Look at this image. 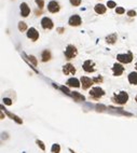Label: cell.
Instances as JSON below:
<instances>
[{
  "mask_svg": "<svg viewBox=\"0 0 137 153\" xmlns=\"http://www.w3.org/2000/svg\"><path fill=\"white\" fill-rule=\"evenodd\" d=\"M90 97H92L93 99H99V98H102L103 96L105 95V91L103 90L102 87H99V86H95V87H92L91 88V91H90Z\"/></svg>",
  "mask_w": 137,
  "mask_h": 153,
  "instance_id": "3957f363",
  "label": "cell"
},
{
  "mask_svg": "<svg viewBox=\"0 0 137 153\" xmlns=\"http://www.w3.org/2000/svg\"><path fill=\"white\" fill-rule=\"evenodd\" d=\"M107 7L109 8V9H113V8L117 7V5H116L115 1H111V0H109V1L107 2Z\"/></svg>",
  "mask_w": 137,
  "mask_h": 153,
  "instance_id": "4316f807",
  "label": "cell"
},
{
  "mask_svg": "<svg viewBox=\"0 0 137 153\" xmlns=\"http://www.w3.org/2000/svg\"><path fill=\"white\" fill-rule=\"evenodd\" d=\"M81 23H82V19L77 14L71 15V16L69 17V19H68V24H69L70 26H74V27L80 26V25H81Z\"/></svg>",
  "mask_w": 137,
  "mask_h": 153,
  "instance_id": "8992f818",
  "label": "cell"
},
{
  "mask_svg": "<svg viewBox=\"0 0 137 153\" xmlns=\"http://www.w3.org/2000/svg\"><path fill=\"white\" fill-rule=\"evenodd\" d=\"M80 84H81V82L79 81V80L77 78H70L67 80L66 82V85L69 86V87H80Z\"/></svg>",
  "mask_w": 137,
  "mask_h": 153,
  "instance_id": "5bb4252c",
  "label": "cell"
},
{
  "mask_svg": "<svg viewBox=\"0 0 137 153\" xmlns=\"http://www.w3.org/2000/svg\"><path fill=\"white\" fill-rule=\"evenodd\" d=\"M124 12H125L124 8H122V7H117V9H116V13H117V14H123Z\"/></svg>",
  "mask_w": 137,
  "mask_h": 153,
  "instance_id": "484cf974",
  "label": "cell"
},
{
  "mask_svg": "<svg viewBox=\"0 0 137 153\" xmlns=\"http://www.w3.org/2000/svg\"><path fill=\"white\" fill-rule=\"evenodd\" d=\"M51 152H52V153H59V152H60V146H59L58 143H54V144H52Z\"/></svg>",
  "mask_w": 137,
  "mask_h": 153,
  "instance_id": "7402d4cb",
  "label": "cell"
},
{
  "mask_svg": "<svg viewBox=\"0 0 137 153\" xmlns=\"http://www.w3.org/2000/svg\"><path fill=\"white\" fill-rule=\"evenodd\" d=\"M133 58H134V56H133V53L131 51H128L126 54H118L117 55L118 62L122 63V64H130V63H132Z\"/></svg>",
  "mask_w": 137,
  "mask_h": 153,
  "instance_id": "277c9868",
  "label": "cell"
},
{
  "mask_svg": "<svg viewBox=\"0 0 137 153\" xmlns=\"http://www.w3.org/2000/svg\"><path fill=\"white\" fill-rule=\"evenodd\" d=\"M36 3H37V6L40 8V10L43 9V7H44V1H43V0H36Z\"/></svg>",
  "mask_w": 137,
  "mask_h": 153,
  "instance_id": "83f0119b",
  "label": "cell"
},
{
  "mask_svg": "<svg viewBox=\"0 0 137 153\" xmlns=\"http://www.w3.org/2000/svg\"><path fill=\"white\" fill-rule=\"evenodd\" d=\"M2 101H3V104L8 105V106H11V105H12V100L10 98H3Z\"/></svg>",
  "mask_w": 137,
  "mask_h": 153,
  "instance_id": "f1b7e54d",
  "label": "cell"
},
{
  "mask_svg": "<svg viewBox=\"0 0 137 153\" xmlns=\"http://www.w3.org/2000/svg\"><path fill=\"white\" fill-rule=\"evenodd\" d=\"M112 100H113V103L117 104V105H125L128 100V94L126 92H120V93L116 94L113 97H112Z\"/></svg>",
  "mask_w": 137,
  "mask_h": 153,
  "instance_id": "6da1fadb",
  "label": "cell"
},
{
  "mask_svg": "<svg viewBox=\"0 0 137 153\" xmlns=\"http://www.w3.org/2000/svg\"><path fill=\"white\" fill-rule=\"evenodd\" d=\"M27 38L33 40V41H37V40L39 39V33L38 30L36 29V28L34 27H30L29 29L27 30Z\"/></svg>",
  "mask_w": 137,
  "mask_h": 153,
  "instance_id": "9c48e42d",
  "label": "cell"
},
{
  "mask_svg": "<svg viewBox=\"0 0 137 153\" xmlns=\"http://www.w3.org/2000/svg\"><path fill=\"white\" fill-rule=\"evenodd\" d=\"M69 151H70V152H71V153H76V152H75V151H74V150H72V149H69Z\"/></svg>",
  "mask_w": 137,
  "mask_h": 153,
  "instance_id": "836d02e7",
  "label": "cell"
},
{
  "mask_svg": "<svg viewBox=\"0 0 137 153\" xmlns=\"http://www.w3.org/2000/svg\"><path fill=\"white\" fill-rule=\"evenodd\" d=\"M106 10H107V7H105L104 5H102V3H98V5H96V6L94 7V11H95L97 14H104V13H106Z\"/></svg>",
  "mask_w": 137,
  "mask_h": 153,
  "instance_id": "e0dca14e",
  "label": "cell"
},
{
  "mask_svg": "<svg viewBox=\"0 0 137 153\" xmlns=\"http://www.w3.org/2000/svg\"><path fill=\"white\" fill-rule=\"evenodd\" d=\"M59 9H60V7L58 5V2L55 1V0H52V1H50L48 3V10H49V12H51V13H57L59 11Z\"/></svg>",
  "mask_w": 137,
  "mask_h": 153,
  "instance_id": "30bf717a",
  "label": "cell"
},
{
  "mask_svg": "<svg viewBox=\"0 0 137 153\" xmlns=\"http://www.w3.org/2000/svg\"><path fill=\"white\" fill-rule=\"evenodd\" d=\"M64 54H65V57L67 60H70L72 58H75L76 56L78 55V50L77 47L75 45H72V44H68L65 52H64Z\"/></svg>",
  "mask_w": 137,
  "mask_h": 153,
  "instance_id": "7a4b0ae2",
  "label": "cell"
},
{
  "mask_svg": "<svg viewBox=\"0 0 137 153\" xmlns=\"http://www.w3.org/2000/svg\"><path fill=\"white\" fill-rule=\"evenodd\" d=\"M127 80L131 84H133V85H137V71L131 72L127 76Z\"/></svg>",
  "mask_w": 137,
  "mask_h": 153,
  "instance_id": "9a60e30c",
  "label": "cell"
},
{
  "mask_svg": "<svg viewBox=\"0 0 137 153\" xmlns=\"http://www.w3.org/2000/svg\"><path fill=\"white\" fill-rule=\"evenodd\" d=\"M63 73L65 74V75H69V74L75 75V73H76V68H75V66L72 65V64H70V63H68V64H66V65H64V66H63Z\"/></svg>",
  "mask_w": 137,
  "mask_h": 153,
  "instance_id": "ba28073f",
  "label": "cell"
},
{
  "mask_svg": "<svg viewBox=\"0 0 137 153\" xmlns=\"http://www.w3.org/2000/svg\"><path fill=\"white\" fill-rule=\"evenodd\" d=\"M36 143L38 144V147H39L40 149H41L42 151H45V146H44V143H43V142L41 141V140L37 139V140H36Z\"/></svg>",
  "mask_w": 137,
  "mask_h": 153,
  "instance_id": "603a6c76",
  "label": "cell"
},
{
  "mask_svg": "<svg viewBox=\"0 0 137 153\" xmlns=\"http://www.w3.org/2000/svg\"><path fill=\"white\" fill-rule=\"evenodd\" d=\"M17 27H18V30L19 31H26V30H28L27 29V24L25 23V22H19L18 23V25H17Z\"/></svg>",
  "mask_w": 137,
  "mask_h": 153,
  "instance_id": "44dd1931",
  "label": "cell"
},
{
  "mask_svg": "<svg viewBox=\"0 0 137 153\" xmlns=\"http://www.w3.org/2000/svg\"><path fill=\"white\" fill-rule=\"evenodd\" d=\"M51 57H52V55H51V52L49 50L42 51V53H41V60H42L43 63L49 62V60L51 59Z\"/></svg>",
  "mask_w": 137,
  "mask_h": 153,
  "instance_id": "2e32d148",
  "label": "cell"
},
{
  "mask_svg": "<svg viewBox=\"0 0 137 153\" xmlns=\"http://www.w3.org/2000/svg\"><path fill=\"white\" fill-rule=\"evenodd\" d=\"M112 72H113L115 76H120L124 72V67L121 64L116 63V64H113V67H112Z\"/></svg>",
  "mask_w": 137,
  "mask_h": 153,
  "instance_id": "7c38bea8",
  "label": "cell"
},
{
  "mask_svg": "<svg viewBox=\"0 0 137 153\" xmlns=\"http://www.w3.org/2000/svg\"><path fill=\"white\" fill-rule=\"evenodd\" d=\"M135 68H136V70H137V63H136V65H135Z\"/></svg>",
  "mask_w": 137,
  "mask_h": 153,
  "instance_id": "d590c367",
  "label": "cell"
},
{
  "mask_svg": "<svg viewBox=\"0 0 137 153\" xmlns=\"http://www.w3.org/2000/svg\"><path fill=\"white\" fill-rule=\"evenodd\" d=\"M60 90H62L63 92H65V93H66V94H68V95H69V93H70L69 90H68L67 87H65V86H60Z\"/></svg>",
  "mask_w": 137,
  "mask_h": 153,
  "instance_id": "1f68e13d",
  "label": "cell"
},
{
  "mask_svg": "<svg viewBox=\"0 0 137 153\" xmlns=\"http://www.w3.org/2000/svg\"><path fill=\"white\" fill-rule=\"evenodd\" d=\"M93 81H94V83L98 84V83H100V82H103V78H102V76H96V78L93 79Z\"/></svg>",
  "mask_w": 137,
  "mask_h": 153,
  "instance_id": "f546056e",
  "label": "cell"
},
{
  "mask_svg": "<svg viewBox=\"0 0 137 153\" xmlns=\"http://www.w3.org/2000/svg\"><path fill=\"white\" fill-rule=\"evenodd\" d=\"M135 101L137 103V95H136V97H135Z\"/></svg>",
  "mask_w": 137,
  "mask_h": 153,
  "instance_id": "e575fe53",
  "label": "cell"
},
{
  "mask_svg": "<svg viewBox=\"0 0 137 153\" xmlns=\"http://www.w3.org/2000/svg\"><path fill=\"white\" fill-rule=\"evenodd\" d=\"M41 26H42L43 29H52V28L54 27V24L52 22L51 18L45 16L41 19Z\"/></svg>",
  "mask_w": 137,
  "mask_h": 153,
  "instance_id": "8fae6325",
  "label": "cell"
},
{
  "mask_svg": "<svg viewBox=\"0 0 137 153\" xmlns=\"http://www.w3.org/2000/svg\"><path fill=\"white\" fill-rule=\"evenodd\" d=\"M57 31L59 34H63L64 31H65V29H64V28H57Z\"/></svg>",
  "mask_w": 137,
  "mask_h": 153,
  "instance_id": "d6a6232c",
  "label": "cell"
},
{
  "mask_svg": "<svg viewBox=\"0 0 137 153\" xmlns=\"http://www.w3.org/2000/svg\"><path fill=\"white\" fill-rule=\"evenodd\" d=\"M82 68H83L84 71L88 72V73L94 72L95 71V63L93 62V60H91V59H87V60H85V62L83 63Z\"/></svg>",
  "mask_w": 137,
  "mask_h": 153,
  "instance_id": "5b68a950",
  "label": "cell"
},
{
  "mask_svg": "<svg viewBox=\"0 0 137 153\" xmlns=\"http://www.w3.org/2000/svg\"><path fill=\"white\" fill-rule=\"evenodd\" d=\"M2 111H5V112H6V113H7L8 115H9V116H10V118H11V119H13V120H14V121H15V122H16V123H18V124H22V123H23V120H22V119H19V118H18V116H16V115H15V114H12V113H11V112H9V111H7L6 109H5V110H3V109H2Z\"/></svg>",
  "mask_w": 137,
  "mask_h": 153,
  "instance_id": "ffe728a7",
  "label": "cell"
},
{
  "mask_svg": "<svg viewBox=\"0 0 137 153\" xmlns=\"http://www.w3.org/2000/svg\"><path fill=\"white\" fill-rule=\"evenodd\" d=\"M127 15L130 17H134V16H136V12L134 10H130V11H127Z\"/></svg>",
  "mask_w": 137,
  "mask_h": 153,
  "instance_id": "4dcf8cb0",
  "label": "cell"
},
{
  "mask_svg": "<svg viewBox=\"0 0 137 153\" xmlns=\"http://www.w3.org/2000/svg\"><path fill=\"white\" fill-rule=\"evenodd\" d=\"M70 3H71V6H74V7H78L81 5V1L82 0H69Z\"/></svg>",
  "mask_w": 137,
  "mask_h": 153,
  "instance_id": "d4e9b609",
  "label": "cell"
},
{
  "mask_svg": "<svg viewBox=\"0 0 137 153\" xmlns=\"http://www.w3.org/2000/svg\"><path fill=\"white\" fill-rule=\"evenodd\" d=\"M117 40H118V35L117 34H110L106 37V42L108 44H113L116 43Z\"/></svg>",
  "mask_w": 137,
  "mask_h": 153,
  "instance_id": "ac0fdd59",
  "label": "cell"
},
{
  "mask_svg": "<svg viewBox=\"0 0 137 153\" xmlns=\"http://www.w3.org/2000/svg\"><path fill=\"white\" fill-rule=\"evenodd\" d=\"M27 57H28V59H29V62H31V63H33V65L34 66H37V59H36V57H35V56H33V55H29V56H27Z\"/></svg>",
  "mask_w": 137,
  "mask_h": 153,
  "instance_id": "cb8c5ba5",
  "label": "cell"
},
{
  "mask_svg": "<svg viewBox=\"0 0 137 153\" xmlns=\"http://www.w3.org/2000/svg\"><path fill=\"white\" fill-rule=\"evenodd\" d=\"M80 82H81V84H82V88H83V90H88V88H90L94 84L93 79L87 78V76H81Z\"/></svg>",
  "mask_w": 137,
  "mask_h": 153,
  "instance_id": "52a82bcc",
  "label": "cell"
},
{
  "mask_svg": "<svg viewBox=\"0 0 137 153\" xmlns=\"http://www.w3.org/2000/svg\"><path fill=\"white\" fill-rule=\"evenodd\" d=\"M71 96L74 97V99L76 100V101H85V97L80 94L79 92H72Z\"/></svg>",
  "mask_w": 137,
  "mask_h": 153,
  "instance_id": "d6986e66",
  "label": "cell"
},
{
  "mask_svg": "<svg viewBox=\"0 0 137 153\" xmlns=\"http://www.w3.org/2000/svg\"><path fill=\"white\" fill-rule=\"evenodd\" d=\"M19 9H21V15L23 17H27L30 13V9L26 2H22L21 6H19Z\"/></svg>",
  "mask_w": 137,
  "mask_h": 153,
  "instance_id": "4fadbf2b",
  "label": "cell"
}]
</instances>
